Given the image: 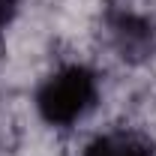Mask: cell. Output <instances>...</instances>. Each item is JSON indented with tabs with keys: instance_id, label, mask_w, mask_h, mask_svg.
Listing matches in <instances>:
<instances>
[{
	"instance_id": "3",
	"label": "cell",
	"mask_w": 156,
	"mask_h": 156,
	"mask_svg": "<svg viewBox=\"0 0 156 156\" xmlns=\"http://www.w3.org/2000/svg\"><path fill=\"white\" fill-rule=\"evenodd\" d=\"M15 6H18V0H0V27L9 24V18L15 15Z\"/></svg>"
},
{
	"instance_id": "2",
	"label": "cell",
	"mask_w": 156,
	"mask_h": 156,
	"mask_svg": "<svg viewBox=\"0 0 156 156\" xmlns=\"http://www.w3.org/2000/svg\"><path fill=\"white\" fill-rule=\"evenodd\" d=\"M84 156H156V147L150 138L138 135V132L114 129V132L93 138L87 144Z\"/></svg>"
},
{
	"instance_id": "1",
	"label": "cell",
	"mask_w": 156,
	"mask_h": 156,
	"mask_svg": "<svg viewBox=\"0 0 156 156\" xmlns=\"http://www.w3.org/2000/svg\"><path fill=\"white\" fill-rule=\"evenodd\" d=\"M96 75L87 66H63L54 75L42 81L36 93V108L45 123L51 126H69L87 114L96 102Z\"/></svg>"
}]
</instances>
